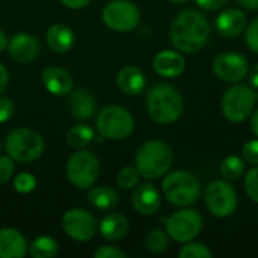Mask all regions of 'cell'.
I'll return each mask as SVG.
<instances>
[{"label":"cell","instance_id":"cell-1","mask_svg":"<svg viewBox=\"0 0 258 258\" xmlns=\"http://www.w3.org/2000/svg\"><path fill=\"white\" fill-rule=\"evenodd\" d=\"M210 23L198 11H183L171 23L169 38L175 50L187 54L200 51L209 41Z\"/></svg>","mask_w":258,"mask_h":258},{"label":"cell","instance_id":"cell-2","mask_svg":"<svg viewBox=\"0 0 258 258\" xmlns=\"http://www.w3.org/2000/svg\"><path fill=\"white\" fill-rule=\"evenodd\" d=\"M147 110L156 122L163 125L172 124L184 110L183 95L172 85L157 83L147 94Z\"/></svg>","mask_w":258,"mask_h":258},{"label":"cell","instance_id":"cell-3","mask_svg":"<svg viewBox=\"0 0 258 258\" xmlns=\"http://www.w3.org/2000/svg\"><path fill=\"white\" fill-rule=\"evenodd\" d=\"M174 154L163 141L151 139L144 142L135 157V166L145 180H157L169 172Z\"/></svg>","mask_w":258,"mask_h":258},{"label":"cell","instance_id":"cell-4","mask_svg":"<svg viewBox=\"0 0 258 258\" xmlns=\"http://www.w3.org/2000/svg\"><path fill=\"white\" fill-rule=\"evenodd\" d=\"M162 192L168 203L177 207H187L201 195L200 180L187 171H172L165 174L162 181Z\"/></svg>","mask_w":258,"mask_h":258},{"label":"cell","instance_id":"cell-5","mask_svg":"<svg viewBox=\"0 0 258 258\" xmlns=\"http://www.w3.org/2000/svg\"><path fill=\"white\" fill-rule=\"evenodd\" d=\"M255 103V89L249 85L237 82L224 92L221 100V112L230 122L240 124L252 115Z\"/></svg>","mask_w":258,"mask_h":258},{"label":"cell","instance_id":"cell-6","mask_svg":"<svg viewBox=\"0 0 258 258\" xmlns=\"http://www.w3.org/2000/svg\"><path fill=\"white\" fill-rule=\"evenodd\" d=\"M95 125L100 136H103L104 139L121 141L133 133L135 118L125 107L110 104L98 112Z\"/></svg>","mask_w":258,"mask_h":258},{"label":"cell","instance_id":"cell-7","mask_svg":"<svg viewBox=\"0 0 258 258\" xmlns=\"http://www.w3.org/2000/svg\"><path fill=\"white\" fill-rule=\"evenodd\" d=\"M5 148L9 157L17 162L29 163L41 157L44 151V141L41 135L27 127H20L12 130L6 136Z\"/></svg>","mask_w":258,"mask_h":258},{"label":"cell","instance_id":"cell-8","mask_svg":"<svg viewBox=\"0 0 258 258\" xmlns=\"http://www.w3.org/2000/svg\"><path fill=\"white\" fill-rule=\"evenodd\" d=\"M100 160L98 157L85 148L73 153L67 163V177L77 189H89L95 184L100 177Z\"/></svg>","mask_w":258,"mask_h":258},{"label":"cell","instance_id":"cell-9","mask_svg":"<svg viewBox=\"0 0 258 258\" xmlns=\"http://www.w3.org/2000/svg\"><path fill=\"white\" fill-rule=\"evenodd\" d=\"M204 203L207 210L216 218H228L231 216L239 204L237 192L230 184V181L215 180L212 181L204 192Z\"/></svg>","mask_w":258,"mask_h":258},{"label":"cell","instance_id":"cell-10","mask_svg":"<svg viewBox=\"0 0 258 258\" xmlns=\"http://www.w3.org/2000/svg\"><path fill=\"white\" fill-rule=\"evenodd\" d=\"M165 225L166 233L172 240L178 243H187L200 236L203 230V216L200 212L184 207L171 215L165 221Z\"/></svg>","mask_w":258,"mask_h":258},{"label":"cell","instance_id":"cell-11","mask_svg":"<svg viewBox=\"0 0 258 258\" xmlns=\"http://www.w3.org/2000/svg\"><path fill=\"white\" fill-rule=\"evenodd\" d=\"M103 21L115 32H130L138 27L141 12L138 6L128 0H113L104 6Z\"/></svg>","mask_w":258,"mask_h":258},{"label":"cell","instance_id":"cell-12","mask_svg":"<svg viewBox=\"0 0 258 258\" xmlns=\"http://www.w3.org/2000/svg\"><path fill=\"white\" fill-rule=\"evenodd\" d=\"M62 228L73 240L88 242L97 234L98 225L89 212L83 209H71L62 218Z\"/></svg>","mask_w":258,"mask_h":258},{"label":"cell","instance_id":"cell-13","mask_svg":"<svg viewBox=\"0 0 258 258\" xmlns=\"http://www.w3.org/2000/svg\"><path fill=\"white\" fill-rule=\"evenodd\" d=\"M212 68L215 76L225 83L242 82L249 71L248 59L236 51H227L218 54L213 60Z\"/></svg>","mask_w":258,"mask_h":258},{"label":"cell","instance_id":"cell-14","mask_svg":"<svg viewBox=\"0 0 258 258\" xmlns=\"http://www.w3.org/2000/svg\"><path fill=\"white\" fill-rule=\"evenodd\" d=\"M162 204V197L159 189L153 183H138L133 187L132 194V206L136 213L142 216H151L157 213Z\"/></svg>","mask_w":258,"mask_h":258},{"label":"cell","instance_id":"cell-15","mask_svg":"<svg viewBox=\"0 0 258 258\" xmlns=\"http://www.w3.org/2000/svg\"><path fill=\"white\" fill-rule=\"evenodd\" d=\"M8 53L17 63H29L39 54V42L29 33H17L8 41Z\"/></svg>","mask_w":258,"mask_h":258},{"label":"cell","instance_id":"cell-16","mask_svg":"<svg viewBox=\"0 0 258 258\" xmlns=\"http://www.w3.org/2000/svg\"><path fill=\"white\" fill-rule=\"evenodd\" d=\"M154 71L166 79L180 77L186 70V59L178 50H162L153 59Z\"/></svg>","mask_w":258,"mask_h":258},{"label":"cell","instance_id":"cell-17","mask_svg":"<svg viewBox=\"0 0 258 258\" xmlns=\"http://www.w3.org/2000/svg\"><path fill=\"white\" fill-rule=\"evenodd\" d=\"M248 26L246 14L239 8L224 9L216 18V29L224 38H236L245 32Z\"/></svg>","mask_w":258,"mask_h":258},{"label":"cell","instance_id":"cell-18","mask_svg":"<svg viewBox=\"0 0 258 258\" xmlns=\"http://www.w3.org/2000/svg\"><path fill=\"white\" fill-rule=\"evenodd\" d=\"M42 83L45 89L56 95L63 97L73 91V77L71 74L60 67H47L42 70Z\"/></svg>","mask_w":258,"mask_h":258},{"label":"cell","instance_id":"cell-19","mask_svg":"<svg viewBox=\"0 0 258 258\" xmlns=\"http://www.w3.org/2000/svg\"><path fill=\"white\" fill-rule=\"evenodd\" d=\"M95 107H97L95 98L88 89L80 88V89H76V91L70 92L68 110H70L73 118H76L79 121L89 119V118L94 116Z\"/></svg>","mask_w":258,"mask_h":258},{"label":"cell","instance_id":"cell-20","mask_svg":"<svg viewBox=\"0 0 258 258\" xmlns=\"http://www.w3.org/2000/svg\"><path fill=\"white\" fill-rule=\"evenodd\" d=\"M26 254L27 242L18 230H0V258H23Z\"/></svg>","mask_w":258,"mask_h":258},{"label":"cell","instance_id":"cell-21","mask_svg":"<svg viewBox=\"0 0 258 258\" xmlns=\"http://www.w3.org/2000/svg\"><path fill=\"white\" fill-rule=\"evenodd\" d=\"M130 230V222L128 219L116 212L109 213L107 216L103 218V221L98 225V231L103 236V239L109 242H118L127 236Z\"/></svg>","mask_w":258,"mask_h":258},{"label":"cell","instance_id":"cell-22","mask_svg":"<svg viewBox=\"0 0 258 258\" xmlns=\"http://www.w3.org/2000/svg\"><path fill=\"white\" fill-rule=\"evenodd\" d=\"M74 39H76V36H74L73 29L68 27L67 24H60V23L50 26L45 33L47 45L54 53H59V54L70 51L74 45Z\"/></svg>","mask_w":258,"mask_h":258},{"label":"cell","instance_id":"cell-23","mask_svg":"<svg viewBox=\"0 0 258 258\" xmlns=\"http://www.w3.org/2000/svg\"><path fill=\"white\" fill-rule=\"evenodd\" d=\"M116 85L122 92H125L128 95H138L145 89L147 79H145V74L142 73V70H139L138 67H133V65H127L119 70V73L116 76Z\"/></svg>","mask_w":258,"mask_h":258},{"label":"cell","instance_id":"cell-24","mask_svg":"<svg viewBox=\"0 0 258 258\" xmlns=\"http://www.w3.org/2000/svg\"><path fill=\"white\" fill-rule=\"evenodd\" d=\"M88 200L95 209H98L101 212L115 210L119 204V195L116 194V190H113L112 187H107V186L92 187L88 192Z\"/></svg>","mask_w":258,"mask_h":258},{"label":"cell","instance_id":"cell-25","mask_svg":"<svg viewBox=\"0 0 258 258\" xmlns=\"http://www.w3.org/2000/svg\"><path fill=\"white\" fill-rule=\"evenodd\" d=\"M94 138H95L94 130L89 125H85V124L73 125L67 133V142L74 150L86 148L94 141Z\"/></svg>","mask_w":258,"mask_h":258},{"label":"cell","instance_id":"cell-26","mask_svg":"<svg viewBox=\"0 0 258 258\" xmlns=\"http://www.w3.org/2000/svg\"><path fill=\"white\" fill-rule=\"evenodd\" d=\"M246 172V162L239 156H228L221 163V174L227 181L240 180Z\"/></svg>","mask_w":258,"mask_h":258},{"label":"cell","instance_id":"cell-27","mask_svg":"<svg viewBox=\"0 0 258 258\" xmlns=\"http://www.w3.org/2000/svg\"><path fill=\"white\" fill-rule=\"evenodd\" d=\"M57 252L59 246L50 236H41L35 239L29 246V254L33 258H53L57 255Z\"/></svg>","mask_w":258,"mask_h":258},{"label":"cell","instance_id":"cell-28","mask_svg":"<svg viewBox=\"0 0 258 258\" xmlns=\"http://www.w3.org/2000/svg\"><path fill=\"white\" fill-rule=\"evenodd\" d=\"M145 246L153 254H160V252L166 251V248L169 246V236H168V233L160 230V228L151 230L147 234V237H145Z\"/></svg>","mask_w":258,"mask_h":258},{"label":"cell","instance_id":"cell-29","mask_svg":"<svg viewBox=\"0 0 258 258\" xmlns=\"http://www.w3.org/2000/svg\"><path fill=\"white\" fill-rule=\"evenodd\" d=\"M180 258H212L213 252L212 249H209L207 245L200 243V242H187L184 243V246H181L180 252H178Z\"/></svg>","mask_w":258,"mask_h":258},{"label":"cell","instance_id":"cell-30","mask_svg":"<svg viewBox=\"0 0 258 258\" xmlns=\"http://www.w3.org/2000/svg\"><path fill=\"white\" fill-rule=\"evenodd\" d=\"M139 178H141V174L136 169V166H125L116 174V184L125 190L133 189L135 186H138Z\"/></svg>","mask_w":258,"mask_h":258},{"label":"cell","instance_id":"cell-31","mask_svg":"<svg viewBox=\"0 0 258 258\" xmlns=\"http://www.w3.org/2000/svg\"><path fill=\"white\" fill-rule=\"evenodd\" d=\"M245 192L251 201L258 204V165L245 172Z\"/></svg>","mask_w":258,"mask_h":258},{"label":"cell","instance_id":"cell-32","mask_svg":"<svg viewBox=\"0 0 258 258\" xmlns=\"http://www.w3.org/2000/svg\"><path fill=\"white\" fill-rule=\"evenodd\" d=\"M36 187V178L30 172H21L14 177V189L18 194H29Z\"/></svg>","mask_w":258,"mask_h":258},{"label":"cell","instance_id":"cell-33","mask_svg":"<svg viewBox=\"0 0 258 258\" xmlns=\"http://www.w3.org/2000/svg\"><path fill=\"white\" fill-rule=\"evenodd\" d=\"M242 157L248 165L257 166L258 165V138L251 139L243 144L242 147Z\"/></svg>","mask_w":258,"mask_h":258},{"label":"cell","instance_id":"cell-34","mask_svg":"<svg viewBox=\"0 0 258 258\" xmlns=\"http://www.w3.org/2000/svg\"><path fill=\"white\" fill-rule=\"evenodd\" d=\"M245 42L248 48L258 54V18L252 20L245 29Z\"/></svg>","mask_w":258,"mask_h":258},{"label":"cell","instance_id":"cell-35","mask_svg":"<svg viewBox=\"0 0 258 258\" xmlns=\"http://www.w3.org/2000/svg\"><path fill=\"white\" fill-rule=\"evenodd\" d=\"M14 169V159L9 156H0V184H5L12 178Z\"/></svg>","mask_w":258,"mask_h":258},{"label":"cell","instance_id":"cell-36","mask_svg":"<svg viewBox=\"0 0 258 258\" xmlns=\"http://www.w3.org/2000/svg\"><path fill=\"white\" fill-rule=\"evenodd\" d=\"M94 257L95 258H125L127 254L121 249H118L116 246H109V245H104V246H100L95 252H94Z\"/></svg>","mask_w":258,"mask_h":258},{"label":"cell","instance_id":"cell-37","mask_svg":"<svg viewBox=\"0 0 258 258\" xmlns=\"http://www.w3.org/2000/svg\"><path fill=\"white\" fill-rule=\"evenodd\" d=\"M12 115H14V103L6 97H0V124L9 121Z\"/></svg>","mask_w":258,"mask_h":258},{"label":"cell","instance_id":"cell-38","mask_svg":"<svg viewBox=\"0 0 258 258\" xmlns=\"http://www.w3.org/2000/svg\"><path fill=\"white\" fill-rule=\"evenodd\" d=\"M197 5L204 11H219L222 9L230 0H195Z\"/></svg>","mask_w":258,"mask_h":258},{"label":"cell","instance_id":"cell-39","mask_svg":"<svg viewBox=\"0 0 258 258\" xmlns=\"http://www.w3.org/2000/svg\"><path fill=\"white\" fill-rule=\"evenodd\" d=\"M60 2L68 9H82V8H86L91 0H60Z\"/></svg>","mask_w":258,"mask_h":258},{"label":"cell","instance_id":"cell-40","mask_svg":"<svg viewBox=\"0 0 258 258\" xmlns=\"http://www.w3.org/2000/svg\"><path fill=\"white\" fill-rule=\"evenodd\" d=\"M9 83V73L6 70V67L3 63H0V94L8 88Z\"/></svg>","mask_w":258,"mask_h":258},{"label":"cell","instance_id":"cell-41","mask_svg":"<svg viewBox=\"0 0 258 258\" xmlns=\"http://www.w3.org/2000/svg\"><path fill=\"white\" fill-rule=\"evenodd\" d=\"M248 85L252 86L254 89H258V63H255L249 71H248Z\"/></svg>","mask_w":258,"mask_h":258},{"label":"cell","instance_id":"cell-42","mask_svg":"<svg viewBox=\"0 0 258 258\" xmlns=\"http://www.w3.org/2000/svg\"><path fill=\"white\" fill-rule=\"evenodd\" d=\"M240 6L249 11H258V0H237Z\"/></svg>","mask_w":258,"mask_h":258},{"label":"cell","instance_id":"cell-43","mask_svg":"<svg viewBox=\"0 0 258 258\" xmlns=\"http://www.w3.org/2000/svg\"><path fill=\"white\" fill-rule=\"evenodd\" d=\"M251 128H252V133L255 135V138H258V109L254 110L251 115Z\"/></svg>","mask_w":258,"mask_h":258},{"label":"cell","instance_id":"cell-44","mask_svg":"<svg viewBox=\"0 0 258 258\" xmlns=\"http://www.w3.org/2000/svg\"><path fill=\"white\" fill-rule=\"evenodd\" d=\"M8 38H6V35H5V32L3 30H0V51L2 50H5L6 47H8Z\"/></svg>","mask_w":258,"mask_h":258},{"label":"cell","instance_id":"cell-45","mask_svg":"<svg viewBox=\"0 0 258 258\" xmlns=\"http://www.w3.org/2000/svg\"><path fill=\"white\" fill-rule=\"evenodd\" d=\"M171 3H174V5H183L184 2H187V0H169Z\"/></svg>","mask_w":258,"mask_h":258},{"label":"cell","instance_id":"cell-46","mask_svg":"<svg viewBox=\"0 0 258 258\" xmlns=\"http://www.w3.org/2000/svg\"><path fill=\"white\" fill-rule=\"evenodd\" d=\"M257 103H258V92H257Z\"/></svg>","mask_w":258,"mask_h":258}]
</instances>
